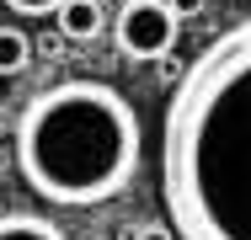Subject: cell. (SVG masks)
<instances>
[{
  "label": "cell",
  "mask_w": 251,
  "mask_h": 240,
  "mask_svg": "<svg viewBox=\"0 0 251 240\" xmlns=\"http://www.w3.org/2000/svg\"><path fill=\"white\" fill-rule=\"evenodd\" d=\"M0 240H64V230L43 214H0Z\"/></svg>",
  "instance_id": "cell-5"
},
{
  "label": "cell",
  "mask_w": 251,
  "mask_h": 240,
  "mask_svg": "<svg viewBox=\"0 0 251 240\" xmlns=\"http://www.w3.org/2000/svg\"><path fill=\"white\" fill-rule=\"evenodd\" d=\"M166 11H171L176 22H187V16H203V11H208V0H166Z\"/></svg>",
  "instance_id": "cell-8"
},
{
  "label": "cell",
  "mask_w": 251,
  "mask_h": 240,
  "mask_svg": "<svg viewBox=\"0 0 251 240\" xmlns=\"http://www.w3.org/2000/svg\"><path fill=\"white\" fill-rule=\"evenodd\" d=\"M16 16H49V11H59L64 0H5Z\"/></svg>",
  "instance_id": "cell-7"
},
{
  "label": "cell",
  "mask_w": 251,
  "mask_h": 240,
  "mask_svg": "<svg viewBox=\"0 0 251 240\" xmlns=\"http://www.w3.org/2000/svg\"><path fill=\"white\" fill-rule=\"evenodd\" d=\"M59 38L64 43H91L107 32V11H101V0H64L59 11Z\"/></svg>",
  "instance_id": "cell-4"
},
{
  "label": "cell",
  "mask_w": 251,
  "mask_h": 240,
  "mask_svg": "<svg viewBox=\"0 0 251 240\" xmlns=\"http://www.w3.org/2000/svg\"><path fill=\"white\" fill-rule=\"evenodd\" d=\"M134 240H171L166 224H145V230H134Z\"/></svg>",
  "instance_id": "cell-10"
},
{
  "label": "cell",
  "mask_w": 251,
  "mask_h": 240,
  "mask_svg": "<svg viewBox=\"0 0 251 240\" xmlns=\"http://www.w3.org/2000/svg\"><path fill=\"white\" fill-rule=\"evenodd\" d=\"M155 70H160V80H171V86H176V80H182V70H187V64H176V59H171V53H166V59H155Z\"/></svg>",
  "instance_id": "cell-9"
},
{
  "label": "cell",
  "mask_w": 251,
  "mask_h": 240,
  "mask_svg": "<svg viewBox=\"0 0 251 240\" xmlns=\"http://www.w3.org/2000/svg\"><path fill=\"white\" fill-rule=\"evenodd\" d=\"M171 240H251V16L182 70L160 123Z\"/></svg>",
  "instance_id": "cell-1"
},
{
  "label": "cell",
  "mask_w": 251,
  "mask_h": 240,
  "mask_svg": "<svg viewBox=\"0 0 251 240\" xmlns=\"http://www.w3.org/2000/svg\"><path fill=\"white\" fill-rule=\"evenodd\" d=\"M32 64V38L11 22H0V75H22Z\"/></svg>",
  "instance_id": "cell-6"
},
{
  "label": "cell",
  "mask_w": 251,
  "mask_h": 240,
  "mask_svg": "<svg viewBox=\"0 0 251 240\" xmlns=\"http://www.w3.org/2000/svg\"><path fill=\"white\" fill-rule=\"evenodd\" d=\"M176 32L182 22L166 11V0H123L118 5V22H112V43L123 59H139V64H155L176 48Z\"/></svg>",
  "instance_id": "cell-3"
},
{
  "label": "cell",
  "mask_w": 251,
  "mask_h": 240,
  "mask_svg": "<svg viewBox=\"0 0 251 240\" xmlns=\"http://www.w3.org/2000/svg\"><path fill=\"white\" fill-rule=\"evenodd\" d=\"M134 101L107 80L43 86L16 118V171L43 203L91 208L107 203L139 171Z\"/></svg>",
  "instance_id": "cell-2"
}]
</instances>
